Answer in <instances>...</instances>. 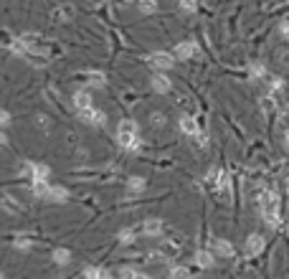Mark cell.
<instances>
[{
  "instance_id": "5",
  "label": "cell",
  "mask_w": 289,
  "mask_h": 279,
  "mask_svg": "<svg viewBox=\"0 0 289 279\" xmlns=\"http://www.w3.org/2000/svg\"><path fill=\"white\" fill-rule=\"evenodd\" d=\"M150 64H152L157 71H168V69L175 66V56L168 54V51H155V54H150Z\"/></svg>"
},
{
  "instance_id": "27",
  "label": "cell",
  "mask_w": 289,
  "mask_h": 279,
  "mask_svg": "<svg viewBox=\"0 0 289 279\" xmlns=\"http://www.w3.org/2000/svg\"><path fill=\"white\" fill-rule=\"evenodd\" d=\"M279 33H281L284 38H289V21H284V23L279 26Z\"/></svg>"
},
{
  "instance_id": "12",
  "label": "cell",
  "mask_w": 289,
  "mask_h": 279,
  "mask_svg": "<svg viewBox=\"0 0 289 279\" xmlns=\"http://www.w3.org/2000/svg\"><path fill=\"white\" fill-rule=\"evenodd\" d=\"M31 190H33V195H36V198H49L51 185H49V180H46V178H38V180H33V183H31Z\"/></svg>"
},
{
  "instance_id": "9",
  "label": "cell",
  "mask_w": 289,
  "mask_h": 279,
  "mask_svg": "<svg viewBox=\"0 0 289 279\" xmlns=\"http://www.w3.org/2000/svg\"><path fill=\"white\" fill-rule=\"evenodd\" d=\"M152 89H155L157 94H168V92H170V79L165 76L162 71H157V74L152 76Z\"/></svg>"
},
{
  "instance_id": "2",
  "label": "cell",
  "mask_w": 289,
  "mask_h": 279,
  "mask_svg": "<svg viewBox=\"0 0 289 279\" xmlns=\"http://www.w3.org/2000/svg\"><path fill=\"white\" fill-rule=\"evenodd\" d=\"M117 142L130 150V152H137L142 147V140L137 137V122H132V119H122V122L117 125Z\"/></svg>"
},
{
  "instance_id": "10",
  "label": "cell",
  "mask_w": 289,
  "mask_h": 279,
  "mask_svg": "<svg viewBox=\"0 0 289 279\" xmlns=\"http://www.w3.org/2000/svg\"><path fill=\"white\" fill-rule=\"evenodd\" d=\"M142 233L145 236H162V221L160 218H147L142 223Z\"/></svg>"
},
{
  "instance_id": "11",
  "label": "cell",
  "mask_w": 289,
  "mask_h": 279,
  "mask_svg": "<svg viewBox=\"0 0 289 279\" xmlns=\"http://www.w3.org/2000/svg\"><path fill=\"white\" fill-rule=\"evenodd\" d=\"M46 201H51V203H66V201H69V190L61 188V185H51Z\"/></svg>"
},
{
  "instance_id": "19",
  "label": "cell",
  "mask_w": 289,
  "mask_h": 279,
  "mask_svg": "<svg viewBox=\"0 0 289 279\" xmlns=\"http://www.w3.org/2000/svg\"><path fill=\"white\" fill-rule=\"evenodd\" d=\"M87 82H89L92 87H104L107 79H104V74H99V71H89V74H87Z\"/></svg>"
},
{
  "instance_id": "3",
  "label": "cell",
  "mask_w": 289,
  "mask_h": 279,
  "mask_svg": "<svg viewBox=\"0 0 289 279\" xmlns=\"http://www.w3.org/2000/svg\"><path fill=\"white\" fill-rule=\"evenodd\" d=\"M178 125H180V130H183L185 137H190V140H195V142H200V145L205 147V137H200V127H198V122H195V117H190V114H180Z\"/></svg>"
},
{
  "instance_id": "26",
  "label": "cell",
  "mask_w": 289,
  "mask_h": 279,
  "mask_svg": "<svg viewBox=\"0 0 289 279\" xmlns=\"http://www.w3.org/2000/svg\"><path fill=\"white\" fill-rule=\"evenodd\" d=\"M150 122H152V125H155V127H160V125H165V117H162V114H157V112H155V114H150Z\"/></svg>"
},
{
  "instance_id": "7",
  "label": "cell",
  "mask_w": 289,
  "mask_h": 279,
  "mask_svg": "<svg viewBox=\"0 0 289 279\" xmlns=\"http://www.w3.org/2000/svg\"><path fill=\"white\" fill-rule=\"evenodd\" d=\"M216 188H218V193L228 201V198H231V178H228L226 170H218V173H216Z\"/></svg>"
},
{
  "instance_id": "24",
  "label": "cell",
  "mask_w": 289,
  "mask_h": 279,
  "mask_svg": "<svg viewBox=\"0 0 289 279\" xmlns=\"http://www.w3.org/2000/svg\"><path fill=\"white\" fill-rule=\"evenodd\" d=\"M119 276H140V271L132 269V266H122V269H119Z\"/></svg>"
},
{
  "instance_id": "21",
  "label": "cell",
  "mask_w": 289,
  "mask_h": 279,
  "mask_svg": "<svg viewBox=\"0 0 289 279\" xmlns=\"http://www.w3.org/2000/svg\"><path fill=\"white\" fill-rule=\"evenodd\" d=\"M132 241H135V231H132V228H122V231H119V244L127 246V244H132Z\"/></svg>"
},
{
  "instance_id": "13",
  "label": "cell",
  "mask_w": 289,
  "mask_h": 279,
  "mask_svg": "<svg viewBox=\"0 0 289 279\" xmlns=\"http://www.w3.org/2000/svg\"><path fill=\"white\" fill-rule=\"evenodd\" d=\"M26 170L31 173V180L49 178V168H46V165H41V163H26Z\"/></svg>"
},
{
  "instance_id": "22",
  "label": "cell",
  "mask_w": 289,
  "mask_h": 279,
  "mask_svg": "<svg viewBox=\"0 0 289 279\" xmlns=\"http://www.w3.org/2000/svg\"><path fill=\"white\" fill-rule=\"evenodd\" d=\"M180 11L188 13V16H193L198 11V0H180Z\"/></svg>"
},
{
  "instance_id": "17",
  "label": "cell",
  "mask_w": 289,
  "mask_h": 279,
  "mask_svg": "<svg viewBox=\"0 0 289 279\" xmlns=\"http://www.w3.org/2000/svg\"><path fill=\"white\" fill-rule=\"evenodd\" d=\"M145 185H147V183H145V178H140V175H132V178L127 180V190H130V193H142Z\"/></svg>"
},
{
  "instance_id": "23",
  "label": "cell",
  "mask_w": 289,
  "mask_h": 279,
  "mask_svg": "<svg viewBox=\"0 0 289 279\" xmlns=\"http://www.w3.org/2000/svg\"><path fill=\"white\" fill-rule=\"evenodd\" d=\"M140 11H142V13H155V11H157V3H155V0H140Z\"/></svg>"
},
{
  "instance_id": "25",
  "label": "cell",
  "mask_w": 289,
  "mask_h": 279,
  "mask_svg": "<svg viewBox=\"0 0 289 279\" xmlns=\"http://www.w3.org/2000/svg\"><path fill=\"white\" fill-rule=\"evenodd\" d=\"M188 274H190V271H188L185 266H173V269H170V276H188Z\"/></svg>"
},
{
  "instance_id": "8",
  "label": "cell",
  "mask_w": 289,
  "mask_h": 279,
  "mask_svg": "<svg viewBox=\"0 0 289 279\" xmlns=\"http://www.w3.org/2000/svg\"><path fill=\"white\" fill-rule=\"evenodd\" d=\"M173 54H175L178 59H193V56L198 54V44H195V41H183V44L175 46Z\"/></svg>"
},
{
  "instance_id": "4",
  "label": "cell",
  "mask_w": 289,
  "mask_h": 279,
  "mask_svg": "<svg viewBox=\"0 0 289 279\" xmlns=\"http://www.w3.org/2000/svg\"><path fill=\"white\" fill-rule=\"evenodd\" d=\"M79 117H81V122H87V125H94V127H104L107 125V114L94 109V107H84V109H79Z\"/></svg>"
},
{
  "instance_id": "18",
  "label": "cell",
  "mask_w": 289,
  "mask_h": 279,
  "mask_svg": "<svg viewBox=\"0 0 289 279\" xmlns=\"http://www.w3.org/2000/svg\"><path fill=\"white\" fill-rule=\"evenodd\" d=\"M51 256H54V261H56L59 266H66V264L71 261V251H69V249H54Z\"/></svg>"
},
{
  "instance_id": "6",
  "label": "cell",
  "mask_w": 289,
  "mask_h": 279,
  "mask_svg": "<svg viewBox=\"0 0 289 279\" xmlns=\"http://www.w3.org/2000/svg\"><path fill=\"white\" fill-rule=\"evenodd\" d=\"M264 251V236L261 233H251L249 236V241H246V254L249 256H256Z\"/></svg>"
},
{
  "instance_id": "1",
  "label": "cell",
  "mask_w": 289,
  "mask_h": 279,
  "mask_svg": "<svg viewBox=\"0 0 289 279\" xmlns=\"http://www.w3.org/2000/svg\"><path fill=\"white\" fill-rule=\"evenodd\" d=\"M256 203H259V211H261V216H264V221L271 226V228H279V198H276V193H271V190H261L259 195H256Z\"/></svg>"
},
{
  "instance_id": "29",
  "label": "cell",
  "mask_w": 289,
  "mask_h": 279,
  "mask_svg": "<svg viewBox=\"0 0 289 279\" xmlns=\"http://www.w3.org/2000/svg\"><path fill=\"white\" fill-rule=\"evenodd\" d=\"M3 125H6V127L11 125V114H8V112H3Z\"/></svg>"
},
{
  "instance_id": "30",
  "label": "cell",
  "mask_w": 289,
  "mask_h": 279,
  "mask_svg": "<svg viewBox=\"0 0 289 279\" xmlns=\"http://www.w3.org/2000/svg\"><path fill=\"white\" fill-rule=\"evenodd\" d=\"M284 145H286V150H289V130L284 132Z\"/></svg>"
},
{
  "instance_id": "20",
  "label": "cell",
  "mask_w": 289,
  "mask_h": 279,
  "mask_svg": "<svg viewBox=\"0 0 289 279\" xmlns=\"http://www.w3.org/2000/svg\"><path fill=\"white\" fill-rule=\"evenodd\" d=\"M249 74H251V79H266V69H264V64H251L249 66Z\"/></svg>"
},
{
  "instance_id": "15",
  "label": "cell",
  "mask_w": 289,
  "mask_h": 279,
  "mask_svg": "<svg viewBox=\"0 0 289 279\" xmlns=\"http://www.w3.org/2000/svg\"><path fill=\"white\" fill-rule=\"evenodd\" d=\"M74 107H76V109L92 107V97H89V92H76V94H74Z\"/></svg>"
},
{
  "instance_id": "14",
  "label": "cell",
  "mask_w": 289,
  "mask_h": 279,
  "mask_svg": "<svg viewBox=\"0 0 289 279\" xmlns=\"http://www.w3.org/2000/svg\"><path fill=\"white\" fill-rule=\"evenodd\" d=\"M213 249H216V254L223 256V259H231V256H233V244L226 241V238H218V241L213 244Z\"/></svg>"
},
{
  "instance_id": "16",
  "label": "cell",
  "mask_w": 289,
  "mask_h": 279,
  "mask_svg": "<svg viewBox=\"0 0 289 279\" xmlns=\"http://www.w3.org/2000/svg\"><path fill=\"white\" fill-rule=\"evenodd\" d=\"M195 261H198V266H203V269H211V266L216 264L211 251H198V254H195Z\"/></svg>"
},
{
  "instance_id": "28",
  "label": "cell",
  "mask_w": 289,
  "mask_h": 279,
  "mask_svg": "<svg viewBox=\"0 0 289 279\" xmlns=\"http://www.w3.org/2000/svg\"><path fill=\"white\" fill-rule=\"evenodd\" d=\"M28 246H31V241H16V249H23V251H26Z\"/></svg>"
}]
</instances>
